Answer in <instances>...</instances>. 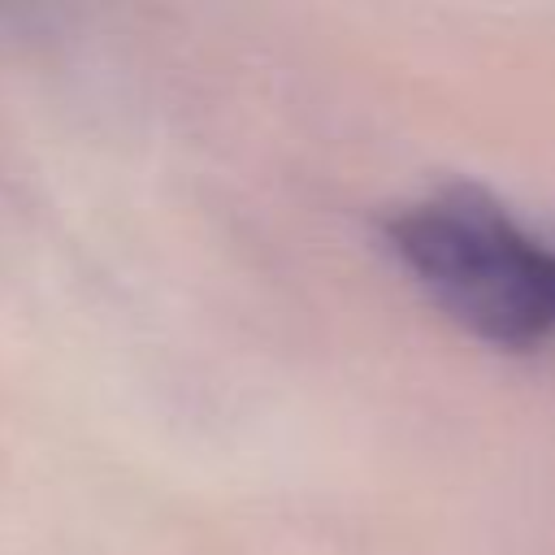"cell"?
Masks as SVG:
<instances>
[{
	"mask_svg": "<svg viewBox=\"0 0 555 555\" xmlns=\"http://www.w3.org/2000/svg\"><path fill=\"white\" fill-rule=\"evenodd\" d=\"M399 264L464 330L529 351L555 338V243L477 191H447L390 217Z\"/></svg>",
	"mask_w": 555,
	"mask_h": 555,
	"instance_id": "6da1fadb",
	"label": "cell"
}]
</instances>
